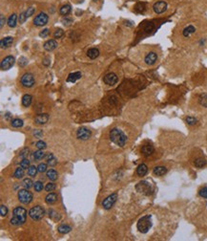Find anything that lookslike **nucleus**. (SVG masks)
Returning <instances> with one entry per match:
<instances>
[{
    "label": "nucleus",
    "instance_id": "obj_40",
    "mask_svg": "<svg viewBox=\"0 0 207 241\" xmlns=\"http://www.w3.org/2000/svg\"><path fill=\"white\" fill-rule=\"evenodd\" d=\"M20 166H21L22 168H24V170H26V168H29V167H30V161H29L27 158L23 159L22 162L20 163Z\"/></svg>",
    "mask_w": 207,
    "mask_h": 241
},
{
    "label": "nucleus",
    "instance_id": "obj_18",
    "mask_svg": "<svg viewBox=\"0 0 207 241\" xmlns=\"http://www.w3.org/2000/svg\"><path fill=\"white\" fill-rule=\"evenodd\" d=\"M49 120V115L48 114H39L35 117V123L37 125H44L48 122Z\"/></svg>",
    "mask_w": 207,
    "mask_h": 241
},
{
    "label": "nucleus",
    "instance_id": "obj_16",
    "mask_svg": "<svg viewBox=\"0 0 207 241\" xmlns=\"http://www.w3.org/2000/svg\"><path fill=\"white\" fill-rule=\"evenodd\" d=\"M13 43H14V39L11 37H7L1 39L0 46H1V49H7V48L11 47Z\"/></svg>",
    "mask_w": 207,
    "mask_h": 241
},
{
    "label": "nucleus",
    "instance_id": "obj_5",
    "mask_svg": "<svg viewBox=\"0 0 207 241\" xmlns=\"http://www.w3.org/2000/svg\"><path fill=\"white\" fill-rule=\"evenodd\" d=\"M45 211L41 206H35L29 211V215L33 220H40L43 218Z\"/></svg>",
    "mask_w": 207,
    "mask_h": 241
},
{
    "label": "nucleus",
    "instance_id": "obj_47",
    "mask_svg": "<svg viewBox=\"0 0 207 241\" xmlns=\"http://www.w3.org/2000/svg\"><path fill=\"white\" fill-rule=\"evenodd\" d=\"M29 152H30L29 148H24V149L20 152V157H22L23 159L27 158L28 156H29Z\"/></svg>",
    "mask_w": 207,
    "mask_h": 241
},
{
    "label": "nucleus",
    "instance_id": "obj_31",
    "mask_svg": "<svg viewBox=\"0 0 207 241\" xmlns=\"http://www.w3.org/2000/svg\"><path fill=\"white\" fill-rule=\"evenodd\" d=\"M71 230H72V228L67 225H60L58 227V232L60 234H68L69 232H71Z\"/></svg>",
    "mask_w": 207,
    "mask_h": 241
},
{
    "label": "nucleus",
    "instance_id": "obj_46",
    "mask_svg": "<svg viewBox=\"0 0 207 241\" xmlns=\"http://www.w3.org/2000/svg\"><path fill=\"white\" fill-rule=\"evenodd\" d=\"M199 194L203 198H207V187H204V188L200 189V191H199Z\"/></svg>",
    "mask_w": 207,
    "mask_h": 241
},
{
    "label": "nucleus",
    "instance_id": "obj_4",
    "mask_svg": "<svg viewBox=\"0 0 207 241\" xmlns=\"http://www.w3.org/2000/svg\"><path fill=\"white\" fill-rule=\"evenodd\" d=\"M136 189L139 192H140V193L145 194V195H150L153 192L152 186L149 182H147V181H141V182H139L136 186Z\"/></svg>",
    "mask_w": 207,
    "mask_h": 241
},
{
    "label": "nucleus",
    "instance_id": "obj_56",
    "mask_svg": "<svg viewBox=\"0 0 207 241\" xmlns=\"http://www.w3.org/2000/svg\"><path fill=\"white\" fill-rule=\"evenodd\" d=\"M50 63H51V61H50V58H48V57L44 58V60H43V64H44V65L48 66V65H50Z\"/></svg>",
    "mask_w": 207,
    "mask_h": 241
},
{
    "label": "nucleus",
    "instance_id": "obj_48",
    "mask_svg": "<svg viewBox=\"0 0 207 241\" xmlns=\"http://www.w3.org/2000/svg\"><path fill=\"white\" fill-rule=\"evenodd\" d=\"M200 102L203 106H207V96L206 95H201L200 98Z\"/></svg>",
    "mask_w": 207,
    "mask_h": 241
},
{
    "label": "nucleus",
    "instance_id": "obj_55",
    "mask_svg": "<svg viewBox=\"0 0 207 241\" xmlns=\"http://www.w3.org/2000/svg\"><path fill=\"white\" fill-rule=\"evenodd\" d=\"M42 134H43L42 130H35V131H33V135L35 137H41Z\"/></svg>",
    "mask_w": 207,
    "mask_h": 241
},
{
    "label": "nucleus",
    "instance_id": "obj_14",
    "mask_svg": "<svg viewBox=\"0 0 207 241\" xmlns=\"http://www.w3.org/2000/svg\"><path fill=\"white\" fill-rule=\"evenodd\" d=\"M157 60V55L155 52H149L147 55H146L144 61L147 65H154Z\"/></svg>",
    "mask_w": 207,
    "mask_h": 241
},
{
    "label": "nucleus",
    "instance_id": "obj_34",
    "mask_svg": "<svg viewBox=\"0 0 207 241\" xmlns=\"http://www.w3.org/2000/svg\"><path fill=\"white\" fill-rule=\"evenodd\" d=\"M23 120H20V119H15L11 120V126L13 127H15V128H18V127H21L23 126Z\"/></svg>",
    "mask_w": 207,
    "mask_h": 241
},
{
    "label": "nucleus",
    "instance_id": "obj_41",
    "mask_svg": "<svg viewBox=\"0 0 207 241\" xmlns=\"http://www.w3.org/2000/svg\"><path fill=\"white\" fill-rule=\"evenodd\" d=\"M55 189V183H49L46 185L45 187V190L48 191V192H51V191H54Z\"/></svg>",
    "mask_w": 207,
    "mask_h": 241
},
{
    "label": "nucleus",
    "instance_id": "obj_10",
    "mask_svg": "<svg viewBox=\"0 0 207 241\" xmlns=\"http://www.w3.org/2000/svg\"><path fill=\"white\" fill-rule=\"evenodd\" d=\"M117 199V193H113L111 195H109L107 198H105L102 202V207L105 209V210H110L113 206L114 204L116 203Z\"/></svg>",
    "mask_w": 207,
    "mask_h": 241
},
{
    "label": "nucleus",
    "instance_id": "obj_2",
    "mask_svg": "<svg viewBox=\"0 0 207 241\" xmlns=\"http://www.w3.org/2000/svg\"><path fill=\"white\" fill-rule=\"evenodd\" d=\"M110 140H111L114 143H116L117 146H118V147H120V148H123L125 144H126L127 137H126V135H125L120 129H118V128H113V129L110 131Z\"/></svg>",
    "mask_w": 207,
    "mask_h": 241
},
{
    "label": "nucleus",
    "instance_id": "obj_36",
    "mask_svg": "<svg viewBox=\"0 0 207 241\" xmlns=\"http://www.w3.org/2000/svg\"><path fill=\"white\" fill-rule=\"evenodd\" d=\"M135 10H136V11H138V13H143V11L146 10L145 4H143V3H138V4L136 5V7H135Z\"/></svg>",
    "mask_w": 207,
    "mask_h": 241
},
{
    "label": "nucleus",
    "instance_id": "obj_52",
    "mask_svg": "<svg viewBox=\"0 0 207 241\" xmlns=\"http://www.w3.org/2000/svg\"><path fill=\"white\" fill-rule=\"evenodd\" d=\"M5 22H6V17L3 14H1L0 15V28H3Z\"/></svg>",
    "mask_w": 207,
    "mask_h": 241
},
{
    "label": "nucleus",
    "instance_id": "obj_11",
    "mask_svg": "<svg viewBox=\"0 0 207 241\" xmlns=\"http://www.w3.org/2000/svg\"><path fill=\"white\" fill-rule=\"evenodd\" d=\"M167 7H168L167 3L165 1L161 0V1H156L153 5V11L156 15H161V14H163L164 11L167 10Z\"/></svg>",
    "mask_w": 207,
    "mask_h": 241
},
{
    "label": "nucleus",
    "instance_id": "obj_53",
    "mask_svg": "<svg viewBox=\"0 0 207 241\" xmlns=\"http://www.w3.org/2000/svg\"><path fill=\"white\" fill-rule=\"evenodd\" d=\"M26 19H27V17H26V15H25V11H23V13H21L20 14V16H19V22L22 24V23H24L26 21Z\"/></svg>",
    "mask_w": 207,
    "mask_h": 241
},
{
    "label": "nucleus",
    "instance_id": "obj_9",
    "mask_svg": "<svg viewBox=\"0 0 207 241\" xmlns=\"http://www.w3.org/2000/svg\"><path fill=\"white\" fill-rule=\"evenodd\" d=\"M15 57H13V56H8V57H6L5 58L2 59L1 64H0V67H1V69H2L3 71H6V70H9V69H11V67H13L14 64H15Z\"/></svg>",
    "mask_w": 207,
    "mask_h": 241
},
{
    "label": "nucleus",
    "instance_id": "obj_29",
    "mask_svg": "<svg viewBox=\"0 0 207 241\" xmlns=\"http://www.w3.org/2000/svg\"><path fill=\"white\" fill-rule=\"evenodd\" d=\"M33 159L36 160V161L43 159V158L45 157V153L43 152V149H39V150H37V151H35V152L33 153Z\"/></svg>",
    "mask_w": 207,
    "mask_h": 241
},
{
    "label": "nucleus",
    "instance_id": "obj_12",
    "mask_svg": "<svg viewBox=\"0 0 207 241\" xmlns=\"http://www.w3.org/2000/svg\"><path fill=\"white\" fill-rule=\"evenodd\" d=\"M92 135V132L91 130H89L88 128H85V127H81L77 130V137L79 140H83V141H86L88 140Z\"/></svg>",
    "mask_w": 207,
    "mask_h": 241
},
{
    "label": "nucleus",
    "instance_id": "obj_45",
    "mask_svg": "<svg viewBox=\"0 0 207 241\" xmlns=\"http://www.w3.org/2000/svg\"><path fill=\"white\" fill-rule=\"evenodd\" d=\"M36 148H37L38 149H45L47 148L46 143L43 142V141H38L37 143H36Z\"/></svg>",
    "mask_w": 207,
    "mask_h": 241
},
{
    "label": "nucleus",
    "instance_id": "obj_50",
    "mask_svg": "<svg viewBox=\"0 0 207 241\" xmlns=\"http://www.w3.org/2000/svg\"><path fill=\"white\" fill-rule=\"evenodd\" d=\"M19 65L20 66H22V67H24V66H26L27 64H28V59L26 58V57H20V59H19Z\"/></svg>",
    "mask_w": 207,
    "mask_h": 241
},
{
    "label": "nucleus",
    "instance_id": "obj_51",
    "mask_svg": "<svg viewBox=\"0 0 207 241\" xmlns=\"http://www.w3.org/2000/svg\"><path fill=\"white\" fill-rule=\"evenodd\" d=\"M62 22H63L64 25L69 26V25H71V23L73 22V19H72V18H70V17H68V16H66V17H64V18H63Z\"/></svg>",
    "mask_w": 207,
    "mask_h": 241
},
{
    "label": "nucleus",
    "instance_id": "obj_21",
    "mask_svg": "<svg viewBox=\"0 0 207 241\" xmlns=\"http://www.w3.org/2000/svg\"><path fill=\"white\" fill-rule=\"evenodd\" d=\"M57 200V194L54 193V192H51V193H49L46 198H45V202L48 204V205H52V204H55Z\"/></svg>",
    "mask_w": 207,
    "mask_h": 241
},
{
    "label": "nucleus",
    "instance_id": "obj_30",
    "mask_svg": "<svg viewBox=\"0 0 207 241\" xmlns=\"http://www.w3.org/2000/svg\"><path fill=\"white\" fill-rule=\"evenodd\" d=\"M194 164H195V166H196L197 167H203L204 166H206L207 162H206V160L204 158H198V159L195 160Z\"/></svg>",
    "mask_w": 207,
    "mask_h": 241
},
{
    "label": "nucleus",
    "instance_id": "obj_42",
    "mask_svg": "<svg viewBox=\"0 0 207 241\" xmlns=\"http://www.w3.org/2000/svg\"><path fill=\"white\" fill-rule=\"evenodd\" d=\"M8 208L5 206V205H1V206H0V214H1V216H3V217H4V216H6L7 214H8Z\"/></svg>",
    "mask_w": 207,
    "mask_h": 241
},
{
    "label": "nucleus",
    "instance_id": "obj_44",
    "mask_svg": "<svg viewBox=\"0 0 207 241\" xmlns=\"http://www.w3.org/2000/svg\"><path fill=\"white\" fill-rule=\"evenodd\" d=\"M37 170H38V172H40V173L47 171V164H43V163L39 164L37 166Z\"/></svg>",
    "mask_w": 207,
    "mask_h": 241
},
{
    "label": "nucleus",
    "instance_id": "obj_37",
    "mask_svg": "<svg viewBox=\"0 0 207 241\" xmlns=\"http://www.w3.org/2000/svg\"><path fill=\"white\" fill-rule=\"evenodd\" d=\"M63 34H64V31L59 28V29L55 30V32L54 34V37H55V39H60V38L63 37Z\"/></svg>",
    "mask_w": 207,
    "mask_h": 241
},
{
    "label": "nucleus",
    "instance_id": "obj_38",
    "mask_svg": "<svg viewBox=\"0 0 207 241\" xmlns=\"http://www.w3.org/2000/svg\"><path fill=\"white\" fill-rule=\"evenodd\" d=\"M33 188H34V190H35V191L39 192V191H41V190L43 189V184L40 182V181H37V182L34 183Z\"/></svg>",
    "mask_w": 207,
    "mask_h": 241
},
{
    "label": "nucleus",
    "instance_id": "obj_28",
    "mask_svg": "<svg viewBox=\"0 0 207 241\" xmlns=\"http://www.w3.org/2000/svg\"><path fill=\"white\" fill-rule=\"evenodd\" d=\"M47 177L51 181H55L58 177V173L55 170H50L47 171Z\"/></svg>",
    "mask_w": 207,
    "mask_h": 241
},
{
    "label": "nucleus",
    "instance_id": "obj_32",
    "mask_svg": "<svg viewBox=\"0 0 207 241\" xmlns=\"http://www.w3.org/2000/svg\"><path fill=\"white\" fill-rule=\"evenodd\" d=\"M22 185H23V187L25 188V189H31L33 185H34V183L32 181V179H29V178H26V179H24L23 180V183H22Z\"/></svg>",
    "mask_w": 207,
    "mask_h": 241
},
{
    "label": "nucleus",
    "instance_id": "obj_25",
    "mask_svg": "<svg viewBox=\"0 0 207 241\" xmlns=\"http://www.w3.org/2000/svg\"><path fill=\"white\" fill-rule=\"evenodd\" d=\"M87 56L90 58L95 59V58H96L97 57L99 56V50L97 49V48H91V49H89L87 51Z\"/></svg>",
    "mask_w": 207,
    "mask_h": 241
},
{
    "label": "nucleus",
    "instance_id": "obj_22",
    "mask_svg": "<svg viewBox=\"0 0 207 241\" xmlns=\"http://www.w3.org/2000/svg\"><path fill=\"white\" fill-rule=\"evenodd\" d=\"M16 23H17V16H16V14L11 15L10 17L8 18V26L11 27V28H15L16 26Z\"/></svg>",
    "mask_w": 207,
    "mask_h": 241
},
{
    "label": "nucleus",
    "instance_id": "obj_15",
    "mask_svg": "<svg viewBox=\"0 0 207 241\" xmlns=\"http://www.w3.org/2000/svg\"><path fill=\"white\" fill-rule=\"evenodd\" d=\"M57 42L55 40V39H50V40H48V41H46L45 43H44V45H43V47H44V49L46 50V51H48V52H51V51H53V50H55V48L57 47Z\"/></svg>",
    "mask_w": 207,
    "mask_h": 241
},
{
    "label": "nucleus",
    "instance_id": "obj_27",
    "mask_svg": "<svg viewBox=\"0 0 207 241\" xmlns=\"http://www.w3.org/2000/svg\"><path fill=\"white\" fill-rule=\"evenodd\" d=\"M32 101H33V97H32L31 95H29V94L24 95L23 97H22V104H23V106L29 107L31 105V103H32Z\"/></svg>",
    "mask_w": 207,
    "mask_h": 241
},
{
    "label": "nucleus",
    "instance_id": "obj_7",
    "mask_svg": "<svg viewBox=\"0 0 207 241\" xmlns=\"http://www.w3.org/2000/svg\"><path fill=\"white\" fill-rule=\"evenodd\" d=\"M34 78L31 73H25L20 79V83L23 87L26 88H30L33 87L34 84Z\"/></svg>",
    "mask_w": 207,
    "mask_h": 241
},
{
    "label": "nucleus",
    "instance_id": "obj_6",
    "mask_svg": "<svg viewBox=\"0 0 207 241\" xmlns=\"http://www.w3.org/2000/svg\"><path fill=\"white\" fill-rule=\"evenodd\" d=\"M18 200L23 204H30L33 201V194L27 189H20L18 191Z\"/></svg>",
    "mask_w": 207,
    "mask_h": 241
},
{
    "label": "nucleus",
    "instance_id": "obj_43",
    "mask_svg": "<svg viewBox=\"0 0 207 241\" xmlns=\"http://www.w3.org/2000/svg\"><path fill=\"white\" fill-rule=\"evenodd\" d=\"M197 119L196 118H194V117H187L186 118V123L188 124V125H196L197 124Z\"/></svg>",
    "mask_w": 207,
    "mask_h": 241
},
{
    "label": "nucleus",
    "instance_id": "obj_3",
    "mask_svg": "<svg viewBox=\"0 0 207 241\" xmlns=\"http://www.w3.org/2000/svg\"><path fill=\"white\" fill-rule=\"evenodd\" d=\"M138 230L142 233L146 234L152 227V221H151V215H145L143 217H141L139 222H138Z\"/></svg>",
    "mask_w": 207,
    "mask_h": 241
},
{
    "label": "nucleus",
    "instance_id": "obj_33",
    "mask_svg": "<svg viewBox=\"0 0 207 241\" xmlns=\"http://www.w3.org/2000/svg\"><path fill=\"white\" fill-rule=\"evenodd\" d=\"M37 171H38L37 167H35L34 166H30V167L28 168V175L31 177H35Z\"/></svg>",
    "mask_w": 207,
    "mask_h": 241
},
{
    "label": "nucleus",
    "instance_id": "obj_19",
    "mask_svg": "<svg viewBox=\"0 0 207 241\" xmlns=\"http://www.w3.org/2000/svg\"><path fill=\"white\" fill-rule=\"evenodd\" d=\"M195 32H196V28H195L193 25H189L183 29V31H182V35H183L184 38H189Z\"/></svg>",
    "mask_w": 207,
    "mask_h": 241
},
{
    "label": "nucleus",
    "instance_id": "obj_49",
    "mask_svg": "<svg viewBox=\"0 0 207 241\" xmlns=\"http://www.w3.org/2000/svg\"><path fill=\"white\" fill-rule=\"evenodd\" d=\"M49 34H50V31H49V29H44L43 31H41V32L39 33V37L45 39V38L48 37Z\"/></svg>",
    "mask_w": 207,
    "mask_h": 241
},
{
    "label": "nucleus",
    "instance_id": "obj_39",
    "mask_svg": "<svg viewBox=\"0 0 207 241\" xmlns=\"http://www.w3.org/2000/svg\"><path fill=\"white\" fill-rule=\"evenodd\" d=\"M34 11H35V8H34V7H33V6L29 7V8L27 9V11H25V15H26V17L28 18V17L32 16H33V15L34 14Z\"/></svg>",
    "mask_w": 207,
    "mask_h": 241
},
{
    "label": "nucleus",
    "instance_id": "obj_35",
    "mask_svg": "<svg viewBox=\"0 0 207 241\" xmlns=\"http://www.w3.org/2000/svg\"><path fill=\"white\" fill-rule=\"evenodd\" d=\"M23 175H24V168H22L21 166L19 168H16V171H15V177L17 179H20L23 177Z\"/></svg>",
    "mask_w": 207,
    "mask_h": 241
},
{
    "label": "nucleus",
    "instance_id": "obj_8",
    "mask_svg": "<svg viewBox=\"0 0 207 241\" xmlns=\"http://www.w3.org/2000/svg\"><path fill=\"white\" fill-rule=\"evenodd\" d=\"M48 21H49V16L46 13H44V11H41V13H39L34 17L33 24L37 27H41V26L46 25Z\"/></svg>",
    "mask_w": 207,
    "mask_h": 241
},
{
    "label": "nucleus",
    "instance_id": "obj_17",
    "mask_svg": "<svg viewBox=\"0 0 207 241\" xmlns=\"http://www.w3.org/2000/svg\"><path fill=\"white\" fill-rule=\"evenodd\" d=\"M154 150H155V148L152 144H145V146H143L141 148V152L143 153V155L147 156V157L154 153Z\"/></svg>",
    "mask_w": 207,
    "mask_h": 241
},
{
    "label": "nucleus",
    "instance_id": "obj_23",
    "mask_svg": "<svg viewBox=\"0 0 207 241\" xmlns=\"http://www.w3.org/2000/svg\"><path fill=\"white\" fill-rule=\"evenodd\" d=\"M80 78H81V73H80V72H75V73H71L68 76L67 81L68 82H75L77 80H79Z\"/></svg>",
    "mask_w": 207,
    "mask_h": 241
},
{
    "label": "nucleus",
    "instance_id": "obj_20",
    "mask_svg": "<svg viewBox=\"0 0 207 241\" xmlns=\"http://www.w3.org/2000/svg\"><path fill=\"white\" fill-rule=\"evenodd\" d=\"M72 11L71 5L69 4H65L63 6H61V8L59 9V15L60 16H67Z\"/></svg>",
    "mask_w": 207,
    "mask_h": 241
},
{
    "label": "nucleus",
    "instance_id": "obj_1",
    "mask_svg": "<svg viewBox=\"0 0 207 241\" xmlns=\"http://www.w3.org/2000/svg\"><path fill=\"white\" fill-rule=\"evenodd\" d=\"M27 211L22 207H16L13 211V217L11 219V224L14 226H19L26 222Z\"/></svg>",
    "mask_w": 207,
    "mask_h": 241
},
{
    "label": "nucleus",
    "instance_id": "obj_26",
    "mask_svg": "<svg viewBox=\"0 0 207 241\" xmlns=\"http://www.w3.org/2000/svg\"><path fill=\"white\" fill-rule=\"evenodd\" d=\"M147 171H148V167L145 164L139 165L137 168V173H138L139 176H144L146 173H147Z\"/></svg>",
    "mask_w": 207,
    "mask_h": 241
},
{
    "label": "nucleus",
    "instance_id": "obj_13",
    "mask_svg": "<svg viewBox=\"0 0 207 241\" xmlns=\"http://www.w3.org/2000/svg\"><path fill=\"white\" fill-rule=\"evenodd\" d=\"M103 80H104V82L107 84V85H111L112 86V85H115V84L117 82L118 78H117V76L115 73H109V74H107L104 77Z\"/></svg>",
    "mask_w": 207,
    "mask_h": 241
},
{
    "label": "nucleus",
    "instance_id": "obj_24",
    "mask_svg": "<svg viewBox=\"0 0 207 241\" xmlns=\"http://www.w3.org/2000/svg\"><path fill=\"white\" fill-rule=\"evenodd\" d=\"M154 174L156 176H162L167 172V168L165 166H156L153 171Z\"/></svg>",
    "mask_w": 207,
    "mask_h": 241
},
{
    "label": "nucleus",
    "instance_id": "obj_54",
    "mask_svg": "<svg viewBox=\"0 0 207 241\" xmlns=\"http://www.w3.org/2000/svg\"><path fill=\"white\" fill-rule=\"evenodd\" d=\"M47 164H48L49 166H55V165H56V160H55V158L54 157V158L50 159L49 161H47Z\"/></svg>",
    "mask_w": 207,
    "mask_h": 241
}]
</instances>
